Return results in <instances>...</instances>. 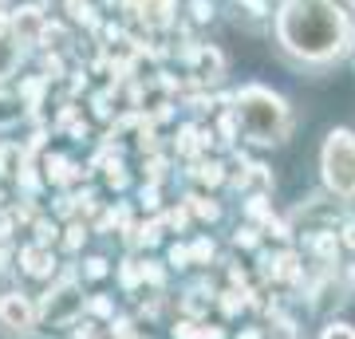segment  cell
Masks as SVG:
<instances>
[{"label": "cell", "mask_w": 355, "mask_h": 339, "mask_svg": "<svg viewBox=\"0 0 355 339\" xmlns=\"http://www.w3.org/2000/svg\"><path fill=\"white\" fill-rule=\"evenodd\" d=\"M280 44L304 60H328L343 48V12L336 0H288L277 20Z\"/></svg>", "instance_id": "1"}, {"label": "cell", "mask_w": 355, "mask_h": 339, "mask_svg": "<svg viewBox=\"0 0 355 339\" xmlns=\"http://www.w3.org/2000/svg\"><path fill=\"white\" fill-rule=\"evenodd\" d=\"M237 119H241V130L253 142H280L284 130H288V107H284V99L265 87H245L237 95Z\"/></svg>", "instance_id": "2"}, {"label": "cell", "mask_w": 355, "mask_h": 339, "mask_svg": "<svg viewBox=\"0 0 355 339\" xmlns=\"http://www.w3.org/2000/svg\"><path fill=\"white\" fill-rule=\"evenodd\" d=\"M324 177L343 198L355 193V134L352 130H331L324 142Z\"/></svg>", "instance_id": "3"}, {"label": "cell", "mask_w": 355, "mask_h": 339, "mask_svg": "<svg viewBox=\"0 0 355 339\" xmlns=\"http://www.w3.org/2000/svg\"><path fill=\"white\" fill-rule=\"evenodd\" d=\"M0 315H4V324H8V327H20V331L32 324V308H28L24 296H4V304H0Z\"/></svg>", "instance_id": "4"}, {"label": "cell", "mask_w": 355, "mask_h": 339, "mask_svg": "<svg viewBox=\"0 0 355 339\" xmlns=\"http://www.w3.org/2000/svg\"><path fill=\"white\" fill-rule=\"evenodd\" d=\"M40 32H44V16L36 8H24V12L16 16V36L20 40H36Z\"/></svg>", "instance_id": "5"}, {"label": "cell", "mask_w": 355, "mask_h": 339, "mask_svg": "<svg viewBox=\"0 0 355 339\" xmlns=\"http://www.w3.org/2000/svg\"><path fill=\"white\" fill-rule=\"evenodd\" d=\"M193 71H198V79H217L221 76V55L214 48H202L198 60H193Z\"/></svg>", "instance_id": "6"}, {"label": "cell", "mask_w": 355, "mask_h": 339, "mask_svg": "<svg viewBox=\"0 0 355 339\" xmlns=\"http://www.w3.org/2000/svg\"><path fill=\"white\" fill-rule=\"evenodd\" d=\"M79 308V296L71 288H64V292H55V300L48 296V315L51 320H64V315H71Z\"/></svg>", "instance_id": "7"}, {"label": "cell", "mask_w": 355, "mask_h": 339, "mask_svg": "<svg viewBox=\"0 0 355 339\" xmlns=\"http://www.w3.org/2000/svg\"><path fill=\"white\" fill-rule=\"evenodd\" d=\"M24 261H28V272H32V277H44V272H51V257H48L44 249H28Z\"/></svg>", "instance_id": "8"}, {"label": "cell", "mask_w": 355, "mask_h": 339, "mask_svg": "<svg viewBox=\"0 0 355 339\" xmlns=\"http://www.w3.org/2000/svg\"><path fill=\"white\" fill-rule=\"evenodd\" d=\"M12 67H16V48H12V44H4V40H0V79L8 76Z\"/></svg>", "instance_id": "9"}, {"label": "cell", "mask_w": 355, "mask_h": 339, "mask_svg": "<svg viewBox=\"0 0 355 339\" xmlns=\"http://www.w3.org/2000/svg\"><path fill=\"white\" fill-rule=\"evenodd\" d=\"M320 339H355V331H352L347 324H328Z\"/></svg>", "instance_id": "10"}, {"label": "cell", "mask_w": 355, "mask_h": 339, "mask_svg": "<svg viewBox=\"0 0 355 339\" xmlns=\"http://www.w3.org/2000/svg\"><path fill=\"white\" fill-rule=\"evenodd\" d=\"M198 177H202V182H209V186H217V182H221V166H217V162L202 166V170H198Z\"/></svg>", "instance_id": "11"}, {"label": "cell", "mask_w": 355, "mask_h": 339, "mask_svg": "<svg viewBox=\"0 0 355 339\" xmlns=\"http://www.w3.org/2000/svg\"><path fill=\"white\" fill-rule=\"evenodd\" d=\"M193 209H198L202 217H217V205L214 201H205V198H193Z\"/></svg>", "instance_id": "12"}, {"label": "cell", "mask_w": 355, "mask_h": 339, "mask_svg": "<svg viewBox=\"0 0 355 339\" xmlns=\"http://www.w3.org/2000/svg\"><path fill=\"white\" fill-rule=\"evenodd\" d=\"M340 8H347V12H355V0H336Z\"/></svg>", "instance_id": "13"}, {"label": "cell", "mask_w": 355, "mask_h": 339, "mask_svg": "<svg viewBox=\"0 0 355 339\" xmlns=\"http://www.w3.org/2000/svg\"><path fill=\"white\" fill-rule=\"evenodd\" d=\"M0 32H4V16H0Z\"/></svg>", "instance_id": "14"}, {"label": "cell", "mask_w": 355, "mask_h": 339, "mask_svg": "<svg viewBox=\"0 0 355 339\" xmlns=\"http://www.w3.org/2000/svg\"><path fill=\"white\" fill-rule=\"evenodd\" d=\"M0 4H4V0H0Z\"/></svg>", "instance_id": "15"}]
</instances>
